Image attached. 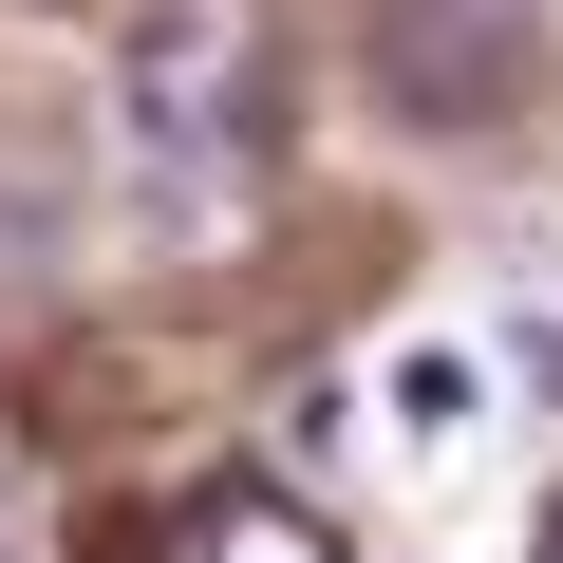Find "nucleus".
Returning <instances> with one entry per match:
<instances>
[{
    "instance_id": "7ed1b4c3",
    "label": "nucleus",
    "mask_w": 563,
    "mask_h": 563,
    "mask_svg": "<svg viewBox=\"0 0 563 563\" xmlns=\"http://www.w3.org/2000/svg\"><path fill=\"white\" fill-rule=\"evenodd\" d=\"M169 563H339V544L282 507V488H207V507L169 526Z\"/></svg>"
},
{
    "instance_id": "39448f33",
    "label": "nucleus",
    "mask_w": 563,
    "mask_h": 563,
    "mask_svg": "<svg viewBox=\"0 0 563 563\" xmlns=\"http://www.w3.org/2000/svg\"><path fill=\"white\" fill-rule=\"evenodd\" d=\"M544 563H563V507H544Z\"/></svg>"
},
{
    "instance_id": "f03ea898",
    "label": "nucleus",
    "mask_w": 563,
    "mask_h": 563,
    "mask_svg": "<svg viewBox=\"0 0 563 563\" xmlns=\"http://www.w3.org/2000/svg\"><path fill=\"white\" fill-rule=\"evenodd\" d=\"M488 38H507V0H432V20H395L376 57H395V95H413L432 132H470V113H488Z\"/></svg>"
},
{
    "instance_id": "f257e3e1",
    "label": "nucleus",
    "mask_w": 563,
    "mask_h": 563,
    "mask_svg": "<svg viewBox=\"0 0 563 563\" xmlns=\"http://www.w3.org/2000/svg\"><path fill=\"white\" fill-rule=\"evenodd\" d=\"M113 113H132L151 151H225V132H263V20H244V0H151L132 57H113Z\"/></svg>"
},
{
    "instance_id": "20e7f679",
    "label": "nucleus",
    "mask_w": 563,
    "mask_h": 563,
    "mask_svg": "<svg viewBox=\"0 0 563 563\" xmlns=\"http://www.w3.org/2000/svg\"><path fill=\"white\" fill-rule=\"evenodd\" d=\"M470 413H488V357H470V339H413V357H395V432H413V451H451Z\"/></svg>"
}]
</instances>
